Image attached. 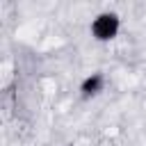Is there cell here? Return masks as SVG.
<instances>
[{
	"instance_id": "6da1fadb",
	"label": "cell",
	"mask_w": 146,
	"mask_h": 146,
	"mask_svg": "<svg viewBox=\"0 0 146 146\" xmlns=\"http://www.w3.org/2000/svg\"><path fill=\"white\" fill-rule=\"evenodd\" d=\"M119 27H121V21L114 11H103L94 18L91 23V34L98 39V41H112L116 34H119Z\"/></svg>"
},
{
	"instance_id": "7a4b0ae2",
	"label": "cell",
	"mask_w": 146,
	"mask_h": 146,
	"mask_svg": "<svg viewBox=\"0 0 146 146\" xmlns=\"http://www.w3.org/2000/svg\"><path fill=\"white\" fill-rule=\"evenodd\" d=\"M103 84H105V78L100 73H91L82 80L80 91H82V96H96L98 91H103Z\"/></svg>"
}]
</instances>
